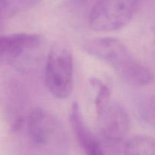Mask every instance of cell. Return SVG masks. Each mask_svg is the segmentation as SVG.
Segmentation results:
<instances>
[{"instance_id":"obj_3","label":"cell","mask_w":155,"mask_h":155,"mask_svg":"<svg viewBox=\"0 0 155 155\" xmlns=\"http://www.w3.org/2000/svg\"><path fill=\"white\" fill-rule=\"evenodd\" d=\"M141 0H98L91 10L89 22L92 29L110 32L130 23Z\"/></svg>"},{"instance_id":"obj_7","label":"cell","mask_w":155,"mask_h":155,"mask_svg":"<svg viewBox=\"0 0 155 155\" xmlns=\"http://www.w3.org/2000/svg\"><path fill=\"white\" fill-rule=\"evenodd\" d=\"M56 122L44 109L33 110L28 118V132L30 139L36 145L48 143L56 130Z\"/></svg>"},{"instance_id":"obj_2","label":"cell","mask_w":155,"mask_h":155,"mask_svg":"<svg viewBox=\"0 0 155 155\" xmlns=\"http://www.w3.org/2000/svg\"><path fill=\"white\" fill-rule=\"evenodd\" d=\"M45 82L55 98H69L74 86V62L68 48L60 45L51 48L45 65Z\"/></svg>"},{"instance_id":"obj_6","label":"cell","mask_w":155,"mask_h":155,"mask_svg":"<svg viewBox=\"0 0 155 155\" xmlns=\"http://www.w3.org/2000/svg\"><path fill=\"white\" fill-rule=\"evenodd\" d=\"M70 120L76 138L86 155H104L99 142L85 123L77 103L73 104Z\"/></svg>"},{"instance_id":"obj_9","label":"cell","mask_w":155,"mask_h":155,"mask_svg":"<svg viewBox=\"0 0 155 155\" xmlns=\"http://www.w3.org/2000/svg\"><path fill=\"white\" fill-rule=\"evenodd\" d=\"M40 0H0V19L10 18L30 8Z\"/></svg>"},{"instance_id":"obj_12","label":"cell","mask_w":155,"mask_h":155,"mask_svg":"<svg viewBox=\"0 0 155 155\" xmlns=\"http://www.w3.org/2000/svg\"><path fill=\"white\" fill-rule=\"evenodd\" d=\"M73 1L76 3H83V2H85L88 1V0H73Z\"/></svg>"},{"instance_id":"obj_10","label":"cell","mask_w":155,"mask_h":155,"mask_svg":"<svg viewBox=\"0 0 155 155\" xmlns=\"http://www.w3.org/2000/svg\"><path fill=\"white\" fill-rule=\"evenodd\" d=\"M90 83L94 89L97 91L95 104L97 114L98 117H100L109 105V101L110 98V89L108 86H107L105 83H103L101 80L98 79H91Z\"/></svg>"},{"instance_id":"obj_1","label":"cell","mask_w":155,"mask_h":155,"mask_svg":"<svg viewBox=\"0 0 155 155\" xmlns=\"http://www.w3.org/2000/svg\"><path fill=\"white\" fill-rule=\"evenodd\" d=\"M83 48L89 54L108 64L128 84L144 86L154 80L151 71L116 38L91 39L83 43Z\"/></svg>"},{"instance_id":"obj_8","label":"cell","mask_w":155,"mask_h":155,"mask_svg":"<svg viewBox=\"0 0 155 155\" xmlns=\"http://www.w3.org/2000/svg\"><path fill=\"white\" fill-rule=\"evenodd\" d=\"M125 155H155V139L146 135H136L127 141Z\"/></svg>"},{"instance_id":"obj_5","label":"cell","mask_w":155,"mask_h":155,"mask_svg":"<svg viewBox=\"0 0 155 155\" xmlns=\"http://www.w3.org/2000/svg\"><path fill=\"white\" fill-rule=\"evenodd\" d=\"M40 37L36 34L15 33L0 36V65L13 63L27 49L37 47Z\"/></svg>"},{"instance_id":"obj_11","label":"cell","mask_w":155,"mask_h":155,"mask_svg":"<svg viewBox=\"0 0 155 155\" xmlns=\"http://www.w3.org/2000/svg\"><path fill=\"white\" fill-rule=\"evenodd\" d=\"M141 114L144 120L155 128V97L148 98L142 103Z\"/></svg>"},{"instance_id":"obj_4","label":"cell","mask_w":155,"mask_h":155,"mask_svg":"<svg viewBox=\"0 0 155 155\" xmlns=\"http://www.w3.org/2000/svg\"><path fill=\"white\" fill-rule=\"evenodd\" d=\"M101 133L107 140L118 142L124 140L129 133L130 120L127 110L121 105H108L101 116Z\"/></svg>"}]
</instances>
